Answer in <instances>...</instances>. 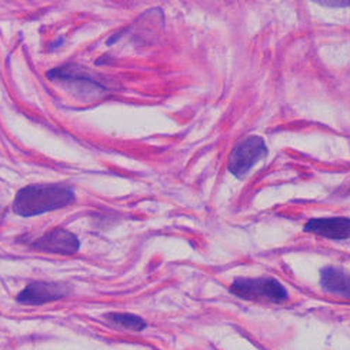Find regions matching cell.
I'll return each mask as SVG.
<instances>
[{"instance_id": "2", "label": "cell", "mask_w": 350, "mask_h": 350, "mask_svg": "<svg viewBox=\"0 0 350 350\" xmlns=\"http://www.w3.org/2000/svg\"><path fill=\"white\" fill-rule=\"evenodd\" d=\"M230 293L239 299L250 301H269L282 304L289 299V292L275 278H236L230 288Z\"/></svg>"}, {"instance_id": "8", "label": "cell", "mask_w": 350, "mask_h": 350, "mask_svg": "<svg viewBox=\"0 0 350 350\" xmlns=\"http://www.w3.org/2000/svg\"><path fill=\"white\" fill-rule=\"evenodd\" d=\"M105 319L112 326L129 332H142L148 327V323L140 316L132 313H107Z\"/></svg>"}, {"instance_id": "9", "label": "cell", "mask_w": 350, "mask_h": 350, "mask_svg": "<svg viewBox=\"0 0 350 350\" xmlns=\"http://www.w3.org/2000/svg\"><path fill=\"white\" fill-rule=\"evenodd\" d=\"M321 5L329 6V8H349L350 2H319Z\"/></svg>"}, {"instance_id": "7", "label": "cell", "mask_w": 350, "mask_h": 350, "mask_svg": "<svg viewBox=\"0 0 350 350\" xmlns=\"http://www.w3.org/2000/svg\"><path fill=\"white\" fill-rule=\"evenodd\" d=\"M321 286L327 293L350 299V273L339 267H323L321 270Z\"/></svg>"}, {"instance_id": "3", "label": "cell", "mask_w": 350, "mask_h": 350, "mask_svg": "<svg viewBox=\"0 0 350 350\" xmlns=\"http://www.w3.org/2000/svg\"><path fill=\"white\" fill-rule=\"evenodd\" d=\"M269 154L266 142L260 136H250L233 149L228 170L237 179L246 178L249 172Z\"/></svg>"}, {"instance_id": "5", "label": "cell", "mask_w": 350, "mask_h": 350, "mask_svg": "<svg viewBox=\"0 0 350 350\" xmlns=\"http://www.w3.org/2000/svg\"><path fill=\"white\" fill-rule=\"evenodd\" d=\"M31 246L47 253L75 254L81 247V241L69 230L53 229L52 232L39 237L38 241L31 243Z\"/></svg>"}, {"instance_id": "1", "label": "cell", "mask_w": 350, "mask_h": 350, "mask_svg": "<svg viewBox=\"0 0 350 350\" xmlns=\"http://www.w3.org/2000/svg\"><path fill=\"white\" fill-rule=\"evenodd\" d=\"M73 202L75 192L66 185H30L16 195L13 211L19 216L31 217L65 209Z\"/></svg>"}, {"instance_id": "6", "label": "cell", "mask_w": 350, "mask_h": 350, "mask_svg": "<svg viewBox=\"0 0 350 350\" xmlns=\"http://www.w3.org/2000/svg\"><path fill=\"white\" fill-rule=\"evenodd\" d=\"M304 230L306 233L330 239V241H346V239H350V217L310 219Z\"/></svg>"}, {"instance_id": "4", "label": "cell", "mask_w": 350, "mask_h": 350, "mask_svg": "<svg viewBox=\"0 0 350 350\" xmlns=\"http://www.w3.org/2000/svg\"><path fill=\"white\" fill-rule=\"evenodd\" d=\"M70 289L65 283L56 282H35L27 284L26 288L18 295V301L23 305L40 306L52 301L60 300L69 295Z\"/></svg>"}]
</instances>
